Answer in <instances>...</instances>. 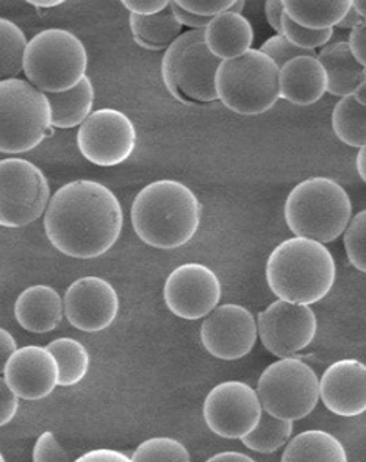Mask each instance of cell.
Masks as SVG:
<instances>
[{"label": "cell", "instance_id": "obj_1", "mask_svg": "<svg viewBox=\"0 0 366 462\" xmlns=\"http://www.w3.org/2000/svg\"><path fill=\"white\" fill-rule=\"evenodd\" d=\"M124 226L121 203L93 180H76L53 194L44 230L55 249L76 260H94L117 243Z\"/></svg>", "mask_w": 366, "mask_h": 462}, {"label": "cell", "instance_id": "obj_2", "mask_svg": "<svg viewBox=\"0 0 366 462\" xmlns=\"http://www.w3.org/2000/svg\"><path fill=\"white\" fill-rule=\"evenodd\" d=\"M202 207L196 194L175 180L145 186L132 203L136 236L154 249L174 250L192 241L201 226Z\"/></svg>", "mask_w": 366, "mask_h": 462}, {"label": "cell", "instance_id": "obj_3", "mask_svg": "<svg viewBox=\"0 0 366 462\" xmlns=\"http://www.w3.org/2000/svg\"><path fill=\"white\" fill-rule=\"evenodd\" d=\"M337 266L324 244L305 237L280 243L267 261V283L279 300L314 305L331 292Z\"/></svg>", "mask_w": 366, "mask_h": 462}, {"label": "cell", "instance_id": "obj_4", "mask_svg": "<svg viewBox=\"0 0 366 462\" xmlns=\"http://www.w3.org/2000/svg\"><path fill=\"white\" fill-rule=\"evenodd\" d=\"M285 222L296 237L316 243L335 241L352 219V202L343 186L329 177H310L291 189Z\"/></svg>", "mask_w": 366, "mask_h": 462}, {"label": "cell", "instance_id": "obj_5", "mask_svg": "<svg viewBox=\"0 0 366 462\" xmlns=\"http://www.w3.org/2000/svg\"><path fill=\"white\" fill-rule=\"evenodd\" d=\"M218 100L241 116H260L280 98V69L271 58L250 49L241 57L221 61L216 72Z\"/></svg>", "mask_w": 366, "mask_h": 462}, {"label": "cell", "instance_id": "obj_6", "mask_svg": "<svg viewBox=\"0 0 366 462\" xmlns=\"http://www.w3.org/2000/svg\"><path fill=\"white\" fill-rule=\"evenodd\" d=\"M87 49L68 30H42L23 53V74L41 93L70 91L87 77Z\"/></svg>", "mask_w": 366, "mask_h": 462}, {"label": "cell", "instance_id": "obj_7", "mask_svg": "<svg viewBox=\"0 0 366 462\" xmlns=\"http://www.w3.org/2000/svg\"><path fill=\"white\" fill-rule=\"evenodd\" d=\"M47 96L23 79L0 81V153L33 151L51 134Z\"/></svg>", "mask_w": 366, "mask_h": 462}, {"label": "cell", "instance_id": "obj_8", "mask_svg": "<svg viewBox=\"0 0 366 462\" xmlns=\"http://www.w3.org/2000/svg\"><path fill=\"white\" fill-rule=\"evenodd\" d=\"M221 60L203 42V30H188L163 55L164 87L182 104H211L218 100L216 72Z\"/></svg>", "mask_w": 366, "mask_h": 462}, {"label": "cell", "instance_id": "obj_9", "mask_svg": "<svg viewBox=\"0 0 366 462\" xmlns=\"http://www.w3.org/2000/svg\"><path fill=\"white\" fill-rule=\"evenodd\" d=\"M257 393L263 411L269 416L295 422L316 408L320 402V378L301 359H279L263 370Z\"/></svg>", "mask_w": 366, "mask_h": 462}, {"label": "cell", "instance_id": "obj_10", "mask_svg": "<svg viewBox=\"0 0 366 462\" xmlns=\"http://www.w3.org/2000/svg\"><path fill=\"white\" fill-rule=\"evenodd\" d=\"M51 186L33 162L23 158L0 160V226L23 228L46 213Z\"/></svg>", "mask_w": 366, "mask_h": 462}, {"label": "cell", "instance_id": "obj_11", "mask_svg": "<svg viewBox=\"0 0 366 462\" xmlns=\"http://www.w3.org/2000/svg\"><path fill=\"white\" fill-rule=\"evenodd\" d=\"M77 145L91 164L100 168L119 166L135 152L136 128L121 111H94L79 128Z\"/></svg>", "mask_w": 366, "mask_h": 462}, {"label": "cell", "instance_id": "obj_12", "mask_svg": "<svg viewBox=\"0 0 366 462\" xmlns=\"http://www.w3.org/2000/svg\"><path fill=\"white\" fill-rule=\"evenodd\" d=\"M262 414L258 393L246 383H221L203 402V420L224 439H243L256 430Z\"/></svg>", "mask_w": 366, "mask_h": 462}, {"label": "cell", "instance_id": "obj_13", "mask_svg": "<svg viewBox=\"0 0 366 462\" xmlns=\"http://www.w3.org/2000/svg\"><path fill=\"white\" fill-rule=\"evenodd\" d=\"M258 337L267 352L277 358H293L314 342L318 320L312 308L277 300L257 319Z\"/></svg>", "mask_w": 366, "mask_h": 462}, {"label": "cell", "instance_id": "obj_14", "mask_svg": "<svg viewBox=\"0 0 366 462\" xmlns=\"http://www.w3.org/2000/svg\"><path fill=\"white\" fill-rule=\"evenodd\" d=\"M222 288L220 278L210 267L186 263L169 273L163 299L177 318L198 320L218 308Z\"/></svg>", "mask_w": 366, "mask_h": 462}, {"label": "cell", "instance_id": "obj_15", "mask_svg": "<svg viewBox=\"0 0 366 462\" xmlns=\"http://www.w3.org/2000/svg\"><path fill=\"white\" fill-rule=\"evenodd\" d=\"M258 339L254 314L248 308L227 303L210 312L201 325L205 350L218 359L235 361L252 352Z\"/></svg>", "mask_w": 366, "mask_h": 462}, {"label": "cell", "instance_id": "obj_16", "mask_svg": "<svg viewBox=\"0 0 366 462\" xmlns=\"http://www.w3.org/2000/svg\"><path fill=\"white\" fill-rule=\"evenodd\" d=\"M64 316L74 328L98 333L110 327L119 311L117 289L99 277H83L66 289Z\"/></svg>", "mask_w": 366, "mask_h": 462}, {"label": "cell", "instance_id": "obj_17", "mask_svg": "<svg viewBox=\"0 0 366 462\" xmlns=\"http://www.w3.org/2000/svg\"><path fill=\"white\" fill-rule=\"evenodd\" d=\"M5 382L19 399H46L59 386L57 359L46 346H27L18 348L6 365Z\"/></svg>", "mask_w": 366, "mask_h": 462}, {"label": "cell", "instance_id": "obj_18", "mask_svg": "<svg viewBox=\"0 0 366 462\" xmlns=\"http://www.w3.org/2000/svg\"><path fill=\"white\" fill-rule=\"evenodd\" d=\"M320 399L340 417L366 412V365L357 359H342L329 365L321 376Z\"/></svg>", "mask_w": 366, "mask_h": 462}, {"label": "cell", "instance_id": "obj_19", "mask_svg": "<svg viewBox=\"0 0 366 462\" xmlns=\"http://www.w3.org/2000/svg\"><path fill=\"white\" fill-rule=\"evenodd\" d=\"M64 316V303L59 292L46 284L23 289L14 303V318L23 329L44 335L57 328Z\"/></svg>", "mask_w": 366, "mask_h": 462}, {"label": "cell", "instance_id": "obj_20", "mask_svg": "<svg viewBox=\"0 0 366 462\" xmlns=\"http://www.w3.org/2000/svg\"><path fill=\"white\" fill-rule=\"evenodd\" d=\"M327 93V76L318 57L291 60L280 69V98L297 106H308Z\"/></svg>", "mask_w": 366, "mask_h": 462}, {"label": "cell", "instance_id": "obj_21", "mask_svg": "<svg viewBox=\"0 0 366 462\" xmlns=\"http://www.w3.org/2000/svg\"><path fill=\"white\" fill-rule=\"evenodd\" d=\"M203 42L221 61L249 52L254 44V29L243 14L226 12L210 21L203 30Z\"/></svg>", "mask_w": 366, "mask_h": 462}, {"label": "cell", "instance_id": "obj_22", "mask_svg": "<svg viewBox=\"0 0 366 462\" xmlns=\"http://www.w3.org/2000/svg\"><path fill=\"white\" fill-rule=\"evenodd\" d=\"M327 76V93L343 98L352 96L355 89L366 81L363 68L349 47L348 41H340L325 46L318 55Z\"/></svg>", "mask_w": 366, "mask_h": 462}, {"label": "cell", "instance_id": "obj_23", "mask_svg": "<svg viewBox=\"0 0 366 462\" xmlns=\"http://www.w3.org/2000/svg\"><path fill=\"white\" fill-rule=\"evenodd\" d=\"M280 462H348V455L335 436L310 430L288 442Z\"/></svg>", "mask_w": 366, "mask_h": 462}, {"label": "cell", "instance_id": "obj_24", "mask_svg": "<svg viewBox=\"0 0 366 462\" xmlns=\"http://www.w3.org/2000/svg\"><path fill=\"white\" fill-rule=\"evenodd\" d=\"M46 96L52 110L53 128L80 127L93 113L94 88L88 77L70 91Z\"/></svg>", "mask_w": 366, "mask_h": 462}, {"label": "cell", "instance_id": "obj_25", "mask_svg": "<svg viewBox=\"0 0 366 462\" xmlns=\"http://www.w3.org/2000/svg\"><path fill=\"white\" fill-rule=\"evenodd\" d=\"M128 23L135 42L147 51L168 49L182 35V23L175 18L171 4L154 16L130 14Z\"/></svg>", "mask_w": 366, "mask_h": 462}, {"label": "cell", "instance_id": "obj_26", "mask_svg": "<svg viewBox=\"0 0 366 462\" xmlns=\"http://www.w3.org/2000/svg\"><path fill=\"white\" fill-rule=\"evenodd\" d=\"M285 13L301 27L329 30L346 16L352 0H284Z\"/></svg>", "mask_w": 366, "mask_h": 462}, {"label": "cell", "instance_id": "obj_27", "mask_svg": "<svg viewBox=\"0 0 366 462\" xmlns=\"http://www.w3.org/2000/svg\"><path fill=\"white\" fill-rule=\"evenodd\" d=\"M332 128L337 138L355 149L366 145V106L359 104L354 96L340 98L332 111Z\"/></svg>", "mask_w": 366, "mask_h": 462}, {"label": "cell", "instance_id": "obj_28", "mask_svg": "<svg viewBox=\"0 0 366 462\" xmlns=\"http://www.w3.org/2000/svg\"><path fill=\"white\" fill-rule=\"evenodd\" d=\"M57 359L60 376L59 386L70 387L87 376L89 370V353L81 342L70 337H60L46 346Z\"/></svg>", "mask_w": 366, "mask_h": 462}, {"label": "cell", "instance_id": "obj_29", "mask_svg": "<svg viewBox=\"0 0 366 462\" xmlns=\"http://www.w3.org/2000/svg\"><path fill=\"white\" fill-rule=\"evenodd\" d=\"M27 44L29 41L21 27L0 18V81L12 80L23 72Z\"/></svg>", "mask_w": 366, "mask_h": 462}, {"label": "cell", "instance_id": "obj_30", "mask_svg": "<svg viewBox=\"0 0 366 462\" xmlns=\"http://www.w3.org/2000/svg\"><path fill=\"white\" fill-rule=\"evenodd\" d=\"M293 434V422L269 416L263 411L260 422L252 433L241 439L244 447L257 453H274L288 444Z\"/></svg>", "mask_w": 366, "mask_h": 462}, {"label": "cell", "instance_id": "obj_31", "mask_svg": "<svg viewBox=\"0 0 366 462\" xmlns=\"http://www.w3.org/2000/svg\"><path fill=\"white\" fill-rule=\"evenodd\" d=\"M134 462H192L185 445L171 438H152L136 447Z\"/></svg>", "mask_w": 366, "mask_h": 462}, {"label": "cell", "instance_id": "obj_32", "mask_svg": "<svg viewBox=\"0 0 366 462\" xmlns=\"http://www.w3.org/2000/svg\"><path fill=\"white\" fill-rule=\"evenodd\" d=\"M343 239L349 263L366 273V209L351 219Z\"/></svg>", "mask_w": 366, "mask_h": 462}, {"label": "cell", "instance_id": "obj_33", "mask_svg": "<svg viewBox=\"0 0 366 462\" xmlns=\"http://www.w3.org/2000/svg\"><path fill=\"white\" fill-rule=\"evenodd\" d=\"M282 29H284V36L286 40L293 42L295 46L305 49V51H314L318 47H324L333 36V29H305V27H301L299 23H295L286 13H285L284 19H282Z\"/></svg>", "mask_w": 366, "mask_h": 462}, {"label": "cell", "instance_id": "obj_34", "mask_svg": "<svg viewBox=\"0 0 366 462\" xmlns=\"http://www.w3.org/2000/svg\"><path fill=\"white\" fill-rule=\"evenodd\" d=\"M260 52L271 58L279 69H282L285 64L291 61V60H295V58L316 57L314 51H305V49L295 46L284 35H274L267 38L260 47Z\"/></svg>", "mask_w": 366, "mask_h": 462}, {"label": "cell", "instance_id": "obj_35", "mask_svg": "<svg viewBox=\"0 0 366 462\" xmlns=\"http://www.w3.org/2000/svg\"><path fill=\"white\" fill-rule=\"evenodd\" d=\"M33 462H70V455L51 431L41 434L33 447Z\"/></svg>", "mask_w": 366, "mask_h": 462}, {"label": "cell", "instance_id": "obj_36", "mask_svg": "<svg viewBox=\"0 0 366 462\" xmlns=\"http://www.w3.org/2000/svg\"><path fill=\"white\" fill-rule=\"evenodd\" d=\"M175 4L185 12L198 14L202 18L213 19L222 13L229 12L233 5V0H175Z\"/></svg>", "mask_w": 366, "mask_h": 462}, {"label": "cell", "instance_id": "obj_37", "mask_svg": "<svg viewBox=\"0 0 366 462\" xmlns=\"http://www.w3.org/2000/svg\"><path fill=\"white\" fill-rule=\"evenodd\" d=\"M19 408V397L13 393L4 376H0V428L12 422Z\"/></svg>", "mask_w": 366, "mask_h": 462}, {"label": "cell", "instance_id": "obj_38", "mask_svg": "<svg viewBox=\"0 0 366 462\" xmlns=\"http://www.w3.org/2000/svg\"><path fill=\"white\" fill-rule=\"evenodd\" d=\"M169 0H122L124 8H127L130 14L138 16H154L168 8Z\"/></svg>", "mask_w": 366, "mask_h": 462}, {"label": "cell", "instance_id": "obj_39", "mask_svg": "<svg viewBox=\"0 0 366 462\" xmlns=\"http://www.w3.org/2000/svg\"><path fill=\"white\" fill-rule=\"evenodd\" d=\"M348 44L354 53L355 60L366 68V21H363L357 29L351 30Z\"/></svg>", "mask_w": 366, "mask_h": 462}, {"label": "cell", "instance_id": "obj_40", "mask_svg": "<svg viewBox=\"0 0 366 462\" xmlns=\"http://www.w3.org/2000/svg\"><path fill=\"white\" fill-rule=\"evenodd\" d=\"M74 462H134L132 457L124 455L122 451L99 448V450L87 451Z\"/></svg>", "mask_w": 366, "mask_h": 462}, {"label": "cell", "instance_id": "obj_41", "mask_svg": "<svg viewBox=\"0 0 366 462\" xmlns=\"http://www.w3.org/2000/svg\"><path fill=\"white\" fill-rule=\"evenodd\" d=\"M265 14H267V23L276 32V35H284V29H282V19L285 14L284 0H267L265 4Z\"/></svg>", "mask_w": 366, "mask_h": 462}, {"label": "cell", "instance_id": "obj_42", "mask_svg": "<svg viewBox=\"0 0 366 462\" xmlns=\"http://www.w3.org/2000/svg\"><path fill=\"white\" fill-rule=\"evenodd\" d=\"M16 350L18 344L12 333L5 328H0V374H5L6 365Z\"/></svg>", "mask_w": 366, "mask_h": 462}, {"label": "cell", "instance_id": "obj_43", "mask_svg": "<svg viewBox=\"0 0 366 462\" xmlns=\"http://www.w3.org/2000/svg\"><path fill=\"white\" fill-rule=\"evenodd\" d=\"M171 6H173L175 18L179 19V23H182V27L185 25V27H190L192 30H205L210 21H211L210 18H202V16H198V14L185 12V10L177 5L175 2H171Z\"/></svg>", "mask_w": 366, "mask_h": 462}, {"label": "cell", "instance_id": "obj_44", "mask_svg": "<svg viewBox=\"0 0 366 462\" xmlns=\"http://www.w3.org/2000/svg\"><path fill=\"white\" fill-rule=\"evenodd\" d=\"M205 462H257L252 457L239 453V451H224V453H218L215 457H210L209 461Z\"/></svg>", "mask_w": 366, "mask_h": 462}, {"label": "cell", "instance_id": "obj_45", "mask_svg": "<svg viewBox=\"0 0 366 462\" xmlns=\"http://www.w3.org/2000/svg\"><path fill=\"white\" fill-rule=\"evenodd\" d=\"M363 21H365V19L361 18L354 6H351V8H349V12L346 13V16L340 21L337 27H340V29L354 30L357 29L361 23H363Z\"/></svg>", "mask_w": 366, "mask_h": 462}, {"label": "cell", "instance_id": "obj_46", "mask_svg": "<svg viewBox=\"0 0 366 462\" xmlns=\"http://www.w3.org/2000/svg\"><path fill=\"white\" fill-rule=\"evenodd\" d=\"M355 168H357V172L361 175V179L366 183V145L365 147H361L359 153H357Z\"/></svg>", "mask_w": 366, "mask_h": 462}, {"label": "cell", "instance_id": "obj_47", "mask_svg": "<svg viewBox=\"0 0 366 462\" xmlns=\"http://www.w3.org/2000/svg\"><path fill=\"white\" fill-rule=\"evenodd\" d=\"M30 5L38 6V8H53L63 4V0H29Z\"/></svg>", "mask_w": 366, "mask_h": 462}, {"label": "cell", "instance_id": "obj_48", "mask_svg": "<svg viewBox=\"0 0 366 462\" xmlns=\"http://www.w3.org/2000/svg\"><path fill=\"white\" fill-rule=\"evenodd\" d=\"M352 96H354L355 100H357L359 104L365 105L366 106V81H363L361 87L355 89L354 94H352Z\"/></svg>", "mask_w": 366, "mask_h": 462}, {"label": "cell", "instance_id": "obj_49", "mask_svg": "<svg viewBox=\"0 0 366 462\" xmlns=\"http://www.w3.org/2000/svg\"><path fill=\"white\" fill-rule=\"evenodd\" d=\"M352 6H354L355 10L359 12L361 18L366 21V0H354V2H352Z\"/></svg>", "mask_w": 366, "mask_h": 462}, {"label": "cell", "instance_id": "obj_50", "mask_svg": "<svg viewBox=\"0 0 366 462\" xmlns=\"http://www.w3.org/2000/svg\"><path fill=\"white\" fill-rule=\"evenodd\" d=\"M244 6H246V2L244 0H233V5L229 12L237 13V14H241L244 10Z\"/></svg>", "mask_w": 366, "mask_h": 462}, {"label": "cell", "instance_id": "obj_51", "mask_svg": "<svg viewBox=\"0 0 366 462\" xmlns=\"http://www.w3.org/2000/svg\"><path fill=\"white\" fill-rule=\"evenodd\" d=\"M0 462H5V457H4V455L0 453Z\"/></svg>", "mask_w": 366, "mask_h": 462}]
</instances>
